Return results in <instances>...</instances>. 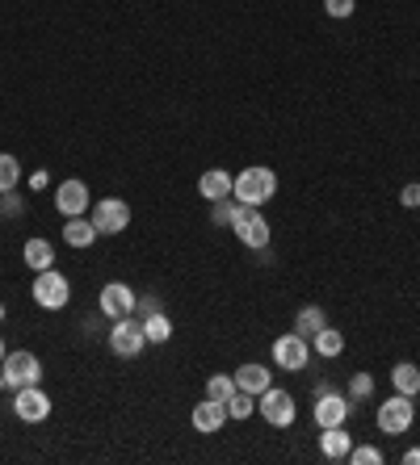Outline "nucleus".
Returning a JSON list of instances; mask_svg holds the SVG:
<instances>
[{"label":"nucleus","mask_w":420,"mask_h":465,"mask_svg":"<svg viewBox=\"0 0 420 465\" xmlns=\"http://www.w3.org/2000/svg\"><path fill=\"white\" fill-rule=\"evenodd\" d=\"M88 219H93L97 235H122L130 227V205L122 197H101V202H93Z\"/></svg>","instance_id":"6e6552de"},{"label":"nucleus","mask_w":420,"mask_h":465,"mask_svg":"<svg viewBox=\"0 0 420 465\" xmlns=\"http://www.w3.org/2000/svg\"><path fill=\"white\" fill-rule=\"evenodd\" d=\"M143 336H147V344H168V340H172V319H168L164 311L147 315V319H143Z\"/></svg>","instance_id":"5701e85b"},{"label":"nucleus","mask_w":420,"mask_h":465,"mask_svg":"<svg viewBox=\"0 0 420 465\" xmlns=\"http://www.w3.org/2000/svg\"><path fill=\"white\" fill-rule=\"evenodd\" d=\"M353 9H357V0H323V13L336 17V21H345V17H353Z\"/></svg>","instance_id":"c756f323"},{"label":"nucleus","mask_w":420,"mask_h":465,"mask_svg":"<svg viewBox=\"0 0 420 465\" xmlns=\"http://www.w3.org/2000/svg\"><path fill=\"white\" fill-rule=\"evenodd\" d=\"M231 214H236V197L210 202V222H214V227H231Z\"/></svg>","instance_id":"cd10ccee"},{"label":"nucleus","mask_w":420,"mask_h":465,"mask_svg":"<svg viewBox=\"0 0 420 465\" xmlns=\"http://www.w3.org/2000/svg\"><path fill=\"white\" fill-rule=\"evenodd\" d=\"M416 424V398L407 394H391L378 403V432L382 436H404Z\"/></svg>","instance_id":"7ed1b4c3"},{"label":"nucleus","mask_w":420,"mask_h":465,"mask_svg":"<svg viewBox=\"0 0 420 465\" xmlns=\"http://www.w3.org/2000/svg\"><path fill=\"white\" fill-rule=\"evenodd\" d=\"M231 185H236V177L223 172V168H206V172L197 177V193H202L206 202H223V197H231Z\"/></svg>","instance_id":"dca6fc26"},{"label":"nucleus","mask_w":420,"mask_h":465,"mask_svg":"<svg viewBox=\"0 0 420 465\" xmlns=\"http://www.w3.org/2000/svg\"><path fill=\"white\" fill-rule=\"evenodd\" d=\"M391 386H395V394L416 398L420 394V370L412 365V361H399V365L391 370Z\"/></svg>","instance_id":"aec40b11"},{"label":"nucleus","mask_w":420,"mask_h":465,"mask_svg":"<svg viewBox=\"0 0 420 465\" xmlns=\"http://www.w3.org/2000/svg\"><path fill=\"white\" fill-rule=\"evenodd\" d=\"M353 449V436L345 432V424H336V428H320V453H323V461H345Z\"/></svg>","instance_id":"2eb2a0df"},{"label":"nucleus","mask_w":420,"mask_h":465,"mask_svg":"<svg viewBox=\"0 0 420 465\" xmlns=\"http://www.w3.org/2000/svg\"><path fill=\"white\" fill-rule=\"evenodd\" d=\"M189 419H194V428L202 432V436H214V432L227 424V407H223V403H214V398H202Z\"/></svg>","instance_id":"4468645a"},{"label":"nucleus","mask_w":420,"mask_h":465,"mask_svg":"<svg viewBox=\"0 0 420 465\" xmlns=\"http://www.w3.org/2000/svg\"><path fill=\"white\" fill-rule=\"evenodd\" d=\"M46 185H51V172H46V168H38V172L29 177V189H46Z\"/></svg>","instance_id":"2f4dec72"},{"label":"nucleus","mask_w":420,"mask_h":465,"mask_svg":"<svg viewBox=\"0 0 420 465\" xmlns=\"http://www.w3.org/2000/svg\"><path fill=\"white\" fill-rule=\"evenodd\" d=\"M135 302H139V294L126 286V281H110V286H101V294H97V311L113 323V319L135 315Z\"/></svg>","instance_id":"9d476101"},{"label":"nucleus","mask_w":420,"mask_h":465,"mask_svg":"<svg viewBox=\"0 0 420 465\" xmlns=\"http://www.w3.org/2000/svg\"><path fill=\"white\" fill-rule=\"evenodd\" d=\"M0 373H4V386H9V390H21V386H42V361L34 353H26V348L4 353Z\"/></svg>","instance_id":"39448f33"},{"label":"nucleus","mask_w":420,"mask_h":465,"mask_svg":"<svg viewBox=\"0 0 420 465\" xmlns=\"http://www.w3.org/2000/svg\"><path fill=\"white\" fill-rule=\"evenodd\" d=\"M0 390H4V373H0Z\"/></svg>","instance_id":"4c0bfd02"},{"label":"nucleus","mask_w":420,"mask_h":465,"mask_svg":"<svg viewBox=\"0 0 420 465\" xmlns=\"http://www.w3.org/2000/svg\"><path fill=\"white\" fill-rule=\"evenodd\" d=\"M63 244L68 247H93L97 244V227L88 214H76V219H63Z\"/></svg>","instance_id":"6ab92c4d"},{"label":"nucleus","mask_w":420,"mask_h":465,"mask_svg":"<svg viewBox=\"0 0 420 465\" xmlns=\"http://www.w3.org/2000/svg\"><path fill=\"white\" fill-rule=\"evenodd\" d=\"M311 348L323 356V361H332V356L345 353V331H336V328H323L311 336Z\"/></svg>","instance_id":"412c9836"},{"label":"nucleus","mask_w":420,"mask_h":465,"mask_svg":"<svg viewBox=\"0 0 420 465\" xmlns=\"http://www.w3.org/2000/svg\"><path fill=\"white\" fill-rule=\"evenodd\" d=\"M231 231H236V239L244 247H252V252H265L269 239H273L265 214H261L256 205H239V202H236V214H231Z\"/></svg>","instance_id":"f03ea898"},{"label":"nucleus","mask_w":420,"mask_h":465,"mask_svg":"<svg viewBox=\"0 0 420 465\" xmlns=\"http://www.w3.org/2000/svg\"><path fill=\"white\" fill-rule=\"evenodd\" d=\"M223 407H227V419H239V424H244L252 411H256V394H248V390H236V394L227 398Z\"/></svg>","instance_id":"b1692460"},{"label":"nucleus","mask_w":420,"mask_h":465,"mask_svg":"<svg viewBox=\"0 0 420 465\" xmlns=\"http://www.w3.org/2000/svg\"><path fill=\"white\" fill-rule=\"evenodd\" d=\"M236 386L239 390H248V394H261V390H269L273 386V370H265V365H256V361H248V365H239L236 373Z\"/></svg>","instance_id":"a211bd4d"},{"label":"nucleus","mask_w":420,"mask_h":465,"mask_svg":"<svg viewBox=\"0 0 420 465\" xmlns=\"http://www.w3.org/2000/svg\"><path fill=\"white\" fill-rule=\"evenodd\" d=\"M0 219H4V193H0Z\"/></svg>","instance_id":"f704fd0d"},{"label":"nucleus","mask_w":420,"mask_h":465,"mask_svg":"<svg viewBox=\"0 0 420 465\" xmlns=\"http://www.w3.org/2000/svg\"><path fill=\"white\" fill-rule=\"evenodd\" d=\"M17 185H21V164H17V155L0 151V193H13Z\"/></svg>","instance_id":"393cba45"},{"label":"nucleus","mask_w":420,"mask_h":465,"mask_svg":"<svg viewBox=\"0 0 420 465\" xmlns=\"http://www.w3.org/2000/svg\"><path fill=\"white\" fill-rule=\"evenodd\" d=\"M13 415L21 424H42V419L51 415L46 390H42V386H21V390H13Z\"/></svg>","instance_id":"9b49d317"},{"label":"nucleus","mask_w":420,"mask_h":465,"mask_svg":"<svg viewBox=\"0 0 420 465\" xmlns=\"http://www.w3.org/2000/svg\"><path fill=\"white\" fill-rule=\"evenodd\" d=\"M143 344H147V336H143V319L139 315H126V319H113L110 323V353L113 356L130 361V356L143 353Z\"/></svg>","instance_id":"423d86ee"},{"label":"nucleus","mask_w":420,"mask_h":465,"mask_svg":"<svg viewBox=\"0 0 420 465\" xmlns=\"http://www.w3.org/2000/svg\"><path fill=\"white\" fill-rule=\"evenodd\" d=\"M349 394H336V390H323V394H315V407H311V419H315V428H336L349 419Z\"/></svg>","instance_id":"f8f14e48"},{"label":"nucleus","mask_w":420,"mask_h":465,"mask_svg":"<svg viewBox=\"0 0 420 465\" xmlns=\"http://www.w3.org/2000/svg\"><path fill=\"white\" fill-rule=\"evenodd\" d=\"M399 205H404V210H420V180H412V185L399 189Z\"/></svg>","instance_id":"7c9ffc66"},{"label":"nucleus","mask_w":420,"mask_h":465,"mask_svg":"<svg viewBox=\"0 0 420 465\" xmlns=\"http://www.w3.org/2000/svg\"><path fill=\"white\" fill-rule=\"evenodd\" d=\"M21 261H26V269H34V273L55 269V244L42 239V235H34V239H26V247H21Z\"/></svg>","instance_id":"f3484780"},{"label":"nucleus","mask_w":420,"mask_h":465,"mask_svg":"<svg viewBox=\"0 0 420 465\" xmlns=\"http://www.w3.org/2000/svg\"><path fill=\"white\" fill-rule=\"evenodd\" d=\"M4 210H9L13 219L21 214V197H17V189H13V193H4Z\"/></svg>","instance_id":"473e14b6"},{"label":"nucleus","mask_w":420,"mask_h":465,"mask_svg":"<svg viewBox=\"0 0 420 465\" xmlns=\"http://www.w3.org/2000/svg\"><path fill=\"white\" fill-rule=\"evenodd\" d=\"M231 197H236L239 205H256V210H261L265 202L278 197V172L265 168V164L244 168V172L236 177V185H231Z\"/></svg>","instance_id":"f257e3e1"},{"label":"nucleus","mask_w":420,"mask_h":465,"mask_svg":"<svg viewBox=\"0 0 420 465\" xmlns=\"http://www.w3.org/2000/svg\"><path fill=\"white\" fill-rule=\"evenodd\" d=\"M0 323H4V302H0Z\"/></svg>","instance_id":"c9c22d12"},{"label":"nucleus","mask_w":420,"mask_h":465,"mask_svg":"<svg viewBox=\"0 0 420 465\" xmlns=\"http://www.w3.org/2000/svg\"><path fill=\"white\" fill-rule=\"evenodd\" d=\"M345 394H349V403H365V398L374 394V378H370V373H353Z\"/></svg>","instance_id":"bb28decb"},{"label":"nucleus","mask_w":420,"mask_h":465,"mask_svg":"<svg viewBox=\"0 0 420 465\" xmlns=\"http://www.w3.org/2000/svg\"><path fill=\"white\" fill-rule=\"evenodd\" d=\"M328 328V315H323V306H303L298 315H294V331L303 336V340H311L315 331Z\"/></svg>","instance_id":"4be33fe9"},{"label":"nucleus","mask_w":420,"mask_h":465,"mask_svg":"<svg viewBox=\"0 0 420 465\" xmlns=\"http://www.w3.org/2000/svg\"><path fill=\"white\" fill-rule=\"evenodd\" d=\"M236 390H239V386H236V378H231V373H214V378L206 382V398H214V403H227Z\"/></svg>","instance_id":"a878e982"},{"label":"nucleus","mask_w":420,"mask_h":465,"mask_svg":"<svg viewBox=\"0 0 420 465\" xmlns=\"http://www.w3.org/2000/svg\"><path fill=\"white\" fill-rule=\"evenodd\" d=\"M345 461L349 465H382V449H374V444H357V449H349Z\"/></svg>","instance_id":"c85d7f7f"},{"label":"nucleus","mask_w":420,"mask_h":465,"mask_svg":"<svg viewBox=\"0 0 420 465\" xmlns=\"http://www.w3.org/2000/svg\"><path fill=\"white\" fill-rule=\"evenodd\" d=\"M0 361H4V340H0Z\"/></svg>","instance_id":"e433bc0d"},{"label":"nucleus","mask_w":420,"mask_h":465,"mask_svg":"<svg viewBox=\"0 0 420 465\" xmlns=\"http://www.w3.org/2000/svg\"><path fill=\"white\" fill-rule=\"evenodd\" d=\"M29 294H34V302H38L42 311H63L71 302V281L63 273H55V269H42V273H34Z\"/></svg>","instance_id":"20e7f679"},{"label":"nucleus","mask_w":420,"mask_h":465,"mask_svg":"<svg viewBox=\"0 0 420 465\" xmlns=\"http://www.w3.org/2000/svg\"><path fill=\"white\" fill-rule=\"evenodd\" d=\"M404 465H420V449H407L404 453Z\"/></svg>","instance_id":"72a5a7b5"},{"label":"nucleus","mask_w":420,"mask_h":465,"mask_svg":"<svg viewBox=\"0 0 420 465\" xmlns=\"http://www.w3.org/2000/svg\"><path fill=\"white\" fill-rule=\"evenodd\" d=\"M256 411H261V419H265L269 428H290L294 415H298L294 394H290V390H278V386H269V390L256 394Z\"/></svg>","instance_id":"0eeeda50"},{"label":"nucleus","mask_w":420,"mask_h":465,"mask_svg":"<svg viewBox=\"0 0 420 465\" xmlns=\"http://www.w3.org/2000/svg\"><path fill=\"white\" fill-rule=\"evenodd\" d=\"M55 210L63 219H76V214H88L93 210V197H88V185L84 180H63L55 189Z\"/></svg>","instance_id":"ddd939ff"},{"label":"nucleus","mask_w":420,"mask_h":465,"mask_svg":"<svg viewBox=\"0 0 420 465\" xmlns=\"http://www.w3.org/2000/svg\"><path fill=\"white\" fill-rule=\"evenodd\" d=\"M311 361V340H303L298 331H290V336H278L273 340V365L286 373H303Z\"/></svg>","instance_id":"1a4fd4ad"}]
</instances>
